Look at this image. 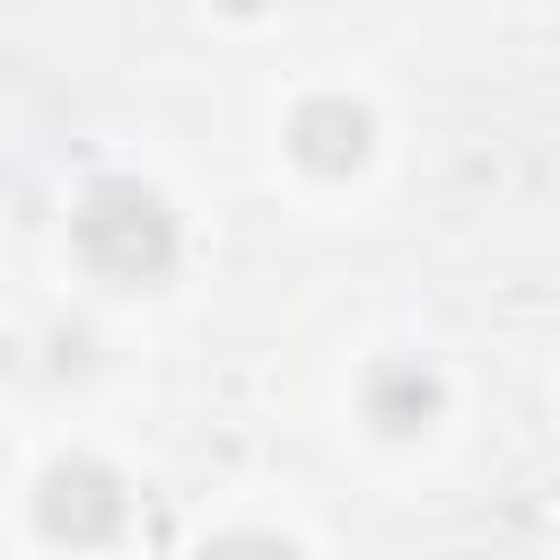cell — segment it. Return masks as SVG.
I'll return each mask as SVG.
<instances>
[{"label": "cell", "instance_id": "2", "mask_svg": "<svg viewBox=\"0 0 560 560\" xmlns=\"http://www.w3.org/2000/svg\"><path fill=\"white\" fill-rule=\"evenodd\" d=\"M122 516H131V490H122L114 464H96V455L44 464V481H35V525H44L52 542H114Z\"/></svg>", "mask_w": 560, "mask_h": 560}, {"label": "cell", "instance_id": "1", "mask_svg": "<svg viewBox=\"0 0 560 560\" xmlns=\"http://www.w3.org/2000/svg\"><path fill=\"white\" fill-rule=\"evenodd\" d=\"M70 245H79V262L96 271V280H114V289H158L166 271H175V210L149 192V184H131V175H114V184H96L79 210H70Z\"/></svg>", "mask_w": 560, "mask_h": 560}, {"label": "cell", "instance_id": "3", "mask_svg": "<svg viewBox=\"0 0 560 560\" xmlns=\"http://www.w3.org/2000/svg\"><path fill=\"white\" fill-rule=\"evenodd\" d=\"M368 149H376V114L359 96H306L289 114V158L306 175H359Z\"/></svg>", "mask_w": 560, "mask_h": 560}, {"label": "cell", "instance_id": "4", "mask_svg": "<svg viewBox=\"0 0 560 560\" xmlns=\"http://www.w3.org/2000/svg\"><path fill=\"white\" fill-rule=\"evenodd\" d=\"M438 411H446V385H438L420 359H385V368L368 376V420H376L385 438H420Z\"/></svg>", "mask_w": 560, "mask_h": 560}, {"label": "cell", "instance_id": "5", "mask_svg": "<svg viewBox=\"0 0 560 560\" xmlns=\"http://www.w3.org/2000/svg\"><path fill=\"white\" fill-rule=\"evenodd\" d=\"M219 9H228V18H254V9H262V0H219Z\"/></svg>", "mask_w": 560, "mask_h": 560}]
</instances>
